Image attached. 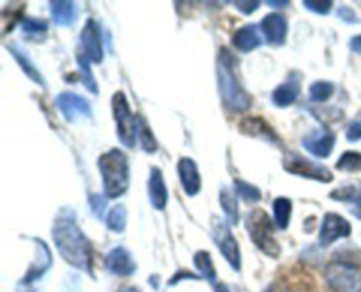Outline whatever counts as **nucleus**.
Instances as JSON below:
<instances>
[{
    "mask_svg": "<svg viewBox=\"0 0 361 292\" xmlns=\"http://www.w3.org/2000/svg\"><path fill=\"white\" fill-rule=\"evenodd\" d=\"M53 241L60 255L78 269L92 273V245L76 222V215L69 208H63L53 224Z\"/></svg>",
    "mask_w": 361,
    "mask_h": 292,
    "instance_id": "f257e3e1",
    "label": "nucleus"
},
{
    "mask_svg": "<svg viewBox=\"0 0 361 292\" xmlns=\"http://www.w3.org/2000/svg\"><path fill=\"white\" fill-rule=\"evenodd\" d=\"M236 65H238V62H236L235 56L229 53V49L222 48L217 60L219 91H221L224 104L231 111H247L252 106V99L240 83Z\"/></svg>",
    "mask_w": 361,
    "mask_h": 292,
    "instance_id": "f03ea898",
    "label": "nucleus"
},
{
    "mask_svg": "<svg viewBox=\"0 0 361 292\" xmlns=\"http://www.w3.org/2000/svg\"><path fill=\"white\" fill-rule=\"evenodd\" d=\"M99 169L102 174L106 197L116 199L129 189V160L127 155L118 148L106 151L99 157Z\"/></svg>",
    "mask_w": 361,
    "mask_h": 292,
    "instance_id": "7ed1b4c3",
    "label": "nucleus"
},
{
    "mask_svg": "<svg viewBox=\"0 0 361 292\" xmlns=\"http://www.w3.org/2000/svg\"><path fill=\"white\" fill-rule=\"evenodd\" d=\"M247 229L250 239L256 243L257 248L270 257L281 255V245L274 236V222L268 217L267 211L252 210L247 217Z\"/></svg>",
    "mask_w": 361,
    "mask_h": 292,
    "instance_id": "20e7f679",
    "label": "nucleus"
},
{
    "mask_svg": "<svg viewBox=\"0 0 361 292\" xmlns=\"http://www.w3.org/2000/svg\"><path fill=\"white\" fill-rule=\"evenodd\" d=\"M324 278L334 292H361V269L351 262H330Z\"/></svg>",
    "mask_w": 361,
    "mask_h": 292,
    "instance_id": "39448f33",
    "label": "nucleus"
},
{
    "mask_svg": "<svg viewBox=\"0 0 361 292\" xmlns=\"http://www.w3.org/2000/svg\"><path fill=\"white\" fill-rule=\"evenodd\" d=\"M113 116L116 122V132H118V139L122 141L123 146L133 148L136 144V118L130 113L129 101H127L123 91H116L111 99Z\"/></svg>",
    "mask_w": 361,
    "mask_h": 292,
    "instance_id": "423d86ee",
    "label": "nucleus"
},
{
    "mask_svg": "<svg viewBox=\"0 0 361 292\" xmlns=\"http://www.w3.org/2000/svg\"><path fill=\"white\" fill-rule=\"evenodd\" d=\"M212 236H214L222 257L228 260L229 266H231L235 271H240V267H242L240 246H238V241L235 239V236H233L229 225L224 224L222 220H219V218H214V222H212Z\"/></svg>",
    "mask_w": 361,
    "mask_h": 292,
    "instance_id": "0eeeda50",
    "label": "nucleus"
},
{
    "mask_svg": "<svg viewBox=\"0 0 361 292\" xmlns=\"http://www.w3.org/2000/svg\"><path fill=\"white\" fill-rule=\"evenodd\" d=\"M284 167L286 171H289L291 174L303 176V178L317 179V182L330 183L334 179L330 169H326L324 165L316 164V162H310L309 158L302 157L298 153H288L284 158Z\"/></svg>",
    "mask_w": 361,
    "mask_h": 292,
    "instance_id": "6e6552de",
    "label": "nucleus"
},
{
    "mask_svg": "<svg viewBox=\"0 0 361 292\" xmlns=\"http://www.w3.org/2000/svg\"><path fill=\"white\" fill-rule=\"evenodd\" d=\"M349 234H351V224H349L344 217H341V215L337 213L324 215L319 231L321 245L328 246L331 245V243L337 241V239L348 238Z\"/></svg>",
    "mask_w": 361,
    "mask_h": 292,
    "instance_id": "1a4fd4ad",
    "label": "nucleus"
},
{
    "mask_svg": "<svg viewBox=\"0 0 361 292\" xmlns=\"http://www.w3.org/2000/svg\"><path fill=\"white\" fill-rule=\"evenodd\" d=\"M81 48H83V55L87 56L90 62L101 63L102 62V39H101V27L95 20H88L85 23V28L81 30Z\"/></svg>",
    "mask_w": 361,
    "mask_h": 292,
    "instance_id": "9d476101",
    "label": "nucleus"
},
{
    "mask_svg": "<svg viewBox=\"0 0 361 292\" xmlns=\"http://www.w3.org/2000/svg\"><path fill=\"white\" fill-rule=\"evenodd\" d=\"M303 146L309 150L314 157L326 158L330 157L335 146V134L331 132L328 127H321V129L314 130L309 136L303 137Z\"/></svg>",
    "mask_w": 361,
    "mask_h": 292,
    "instance_id": "9b49d317",
    "label": "nucleus"
},
{
    "mask_svg": "<svg viewBox=\"0 0 361 292\" xmlns=\"http://www.w3.org/2000/svg\"><path fill=\"white\" fill-rule=\"evenodd\" d=\"M56 108L66 116L67 122H76L78 116H92V108L87 99L76 94H60L56 97Z\"/></svg>",
    "mask_w": 361,
    "mask_h": 292,
    "instance_id": "f8f14e48",
    "label": "nucleus"
},
{
    "mask_svg": "<svg viewBox=\"0 0 361 292\" xmlns=\"http://www.w3.org/2000/svg\"><path fill=\"white\" fill-rule=\"evenodd\" d=\"M261 30H263L264 37L270 44L281 46L286 42V35H288V20L282 14L271 13L263 18L261 21Z\"/></svg>",
    "mask_w": 361,
    "mask_h": 292,
    "instance_id": "ddd939ff",
    "label": "nucleus"
},
{
    "mask_svg": "<svg viewBox=\"0 0 361 292\" xmlns=\"http://www.w3.org/2000/svg\"><path fill=\"white\" fill-rule=\"evenodd\" d=\"M106 267L116 277H130L136 271V262L123 246H116L106 257Z\"/></svg>",
    "mask_w": 361,
    "mask_h": 292,
    "instance_id": "4468645a",
    "label": "nucleus"
},
{
    "mask_svg": "<svg viewBox=\"0 0 361 292\" xmlns=\"http://www.w3.org/2000/svg\"><path fill=\"white\" fill-rule=\"evenodd\" d=\"M178 174L187 196H196L201 190V176L192 158L182 157L178 160Z\"/></svg>",
    "mask_w": 361,
    "mask_h": 292,
    "instance_id": "2eb2a0df",
    "label": "nucleus"
},
{
    "mask_svg": "<svg viewBox=\"0 0 361 292\" xmlns=\"http://www.w3.org/2000/svg\"><path fill=\"white\" fill-rule=\"evenodd\" d=\"M148 196H150V203L155 210H164L168 204V189H166L164 176L159 167H152L150 171V182H148Z\"/></svg>",
    "mask_w": 361,
    "mask_h": 292,
    "instance_id": "dca6fc26",
    "label": "nucleus"
},
{
    "mask_svg": "<svg viewBox=\"0 0 361 292\" xmlns=\"http://www.w3.org/2000/svg\"><path fill=\"white\" fill-rule=\"evenodd\" d=\"M261 35H259V28L256 25H245L240 30L235 32L233 35V44L236 46V49L243 53H249L252 49L259 48L261 46Z\"/></svg>",
    "mask_w": 361,
    "mask_h": 292,
    "instance_id": "f3484780",
    "label": "nucleus"
},
{
    "mask_svg": "<svg viewBox=\"0 0 361 292\" xmlns=\"http://www.w3.org/2000/svg\"><path fill=\"white\" fill-rule=\"evenodd\" d=\"M238 129L250 137H261V139L268 141V143H274V144L279 143L277 134H275L274 130L268 127V123L261 118L242 120V123L238 125Z\"/></svg>",
    "mask_w": 361,
    "mask_h": 292,
    "instance_id": "a211bd4d",
    "label": "nucleus"
},
{
    "mask_svg": "<svg viewBox=\"0 0 361 292\" xmlns=\"http://www.w3.org/2000/svg\"><path fill=\"white\" fill-rule=\"evenodd\" d=\"M34 243L37 246V257H35V262L32 266V269L23 278V284H32L34 280L41 278L44 274V271L51 266V253H49L46 243L41 241V239H34Z\"/></svg>",
    "mask_w": 361,
    "mask_h": 292,
    "instance_id": "6ab92c4d",
    "label": "nucleus"
},
{
    "mask_svg": "<svg viewBox=\"0 0 361 292\" xmlns=\"http://www.w3.org/2000/svg\"><path fill=\"white\" fill-rule=\"evenodd\" d=\"M298 94H300V81L295 80V76H289L284 84L275 88L271 99H274V104L281 106V108H286V106H291L293 102L298 99Z\"/></svg>",
    "mask_w": 361,
    "mask_h": 292,
    "instance_id": "aec40b11",
    "label": "nucleus"
},
{
    "mask_svg": "<svg viewBox=\"0 0 361 292\" xmlns=\"http://www.w3.org/2000/svg\"><path fill=\"white\" fill-rule=\"evenodd\" d=\"M51 16L53 21L56 25H62V27H67V25H73L78 18V11L74 2H51Z\"/></svg>",
    "mask_w": 361,
    "mask_h": 292,
    "instance_id": "412c9836",
    "label": "nucleus"
},
{
    "mask_svg": "<svg viewBox=\"0 0 361 292\" xmlns=\"http://www.w3.org/2000/svg\"><path fill=\"white\" fill-rule=\"evenodd\" d=\"M9 49H11V53H13L14 58H16V62L20 63L21 69H23V72L28 76V80H32V81H34V83H37V84H44V81H42L41 74H39V70L35 69L34 65H32L30 58H27V55H25V53H23V49L18 48L16 44L9 46Z\"/></svg>",
    "mask_w": 361,
    "mask_h": 292,
    "instance_id": "4be33fe9",
    "label": "nucleus"
},
{
    "mask_svg": "<svg viewBox=\"0 0 361 292\" xmlns=\"http://www.w3.org/2000/svg\"><path fill=\"white\" fill-rule=\"evenodd\" d=\"M291 211H293V203L288 197H277L274 201V215L275 222H277V227L288 229L289 220H291Z\"/></svg>",
    "mask_w": 361,
    "mask_h": 292,
    "instance_id": "5701e85b",
    "label": "nucleus"
},
{
    "mask_svg": "<svg viewBox=\"0 0 361 292\" xmlns=\"http://www.w3.org/2000/svg\"><path fill=\"white\" fill-rule=\"evenodd\" d=\"M221 204L226 213V220L231 225L238 224V203H236L235 193L229 189H222L221 192Z\"/></svg>",
    "mask_w": 361,
    "mask_h": 292,
    "instance_id": "b1692460",
    "label": "nucleus"
},
{
    "mask_svg": "<svg viewBox=\"0 0 361 292\" xmlns=\"http://www.w3.org/2000/svg\"><path fill=\"white\" fill-rule=\"evenodd\" d=\"M330 197L335 201H345V203L361 204V182L353 183V185L341 186V189L334 190V192L330 193Z\"/></svg>",
    "mask_w": 361,
    "mask_h": 292,
    "instance_id": "393cba45",
    "label": "nucleus"
},
{
    "mask_svg": "<svg viewBox=\"0 0 361 292\" xmlns=\"http://www.w3.org/2000/svg\"><path fill=\"white\" fill-rule=\"evenodd\" d=\"M194 264H196L197 271L201 273V277L207 278L208 281H215L217 274H215V267H214V260H212V255L204 250H200V252L194 255Z\"/></svg>",
    "mask_w": 361,
    "mask_h": 292,
    "instance_id": "a878e982",
    "label": "nucleus"
},
{
    "mask_svg": "<svg viewBox=\"0 0 361 292\" xmlns=\"http://www.w3.org/2000/svg\"><path fill=\"white\" fill-rule=\"evenodd\" d=\"M136 123H137V132H140V139H141V146H143V150L147 151V153H154V151H157V141H155L154 132H152V129L148 127V123L145 122V118L137 116Z\"/></svg>",
    "mask_w": 361,
    "mask_h": 292,
    "instance_id": "bb28decb",
    "label": "nucleus"
},
{
    "mask_svg": "<svg viewBox=\"0 0 361 292\" xmlns=\"http://www.w3.org/2000/svg\"><path fill=\"white\" fill-rule=\"evenodd\" d=\"M108 227L111 229L113 232H123L127 225V211L123 204H116L113 206V210L109 211L108 220H106Z\"/></svg>",
    "mask_w": 361,
    "mask_h": 292,
    "instance_id": "cd10ccee",
    "label": "nucleus"
},
{
    "mask_svg": "<svg viewBox=\"0 0 361 292\" xmlns=\"http://www.w3.org/2000/svg\"><path fill=\"white\" fill-rule=\"evenodd\" d=\"M335 84L330 81H316V83L310 87L309 95L314 102H324L334 95Z\"/></svg>",
    "mask_w": 361,
    "mask_h": 292,
    "instance_id": "c85d7f7f",
    "label": "nucleus"
},
{
    "mask_svg": "<svg viewBox=\"0 0 361 292\" xmlns=\"http://www.w3.org/2000/svg\"><path fill=\"white\" fill-rule=\"evenodd\" d=\"M337 169L345 172L361 171V153H358V151H345L337 160Z\"/></svg>",
    "mask_w": 361,
    "mask_h": 292,
    "instance_id": "c756f323",
    "label": "nucleus"
},
{
    "mask_svg": "<svg viewBox=\"0 0 361 292\" xmlns=\"http://www.w3.org/2000/svg\"><path fill=\"white\" fill-rule=\"evenodd\" d=\"M235 189H236V193H238V196L242 197L245 203H257V201L261 199L259 189L254 185H250V183L242 182V179H236Z\"/></svg>",
    "mask_w": 361,
    "mask_h": 292,
    "instance_id": "7c9ffc66",
    "label": "nucleus"
},
{
    "mask_svg": "<svg viewBox=\"0 0 361 292\" xmlns=\"http://www.w3.org/2000/svg\"><path fill=\"white\" fill-rule=\"evenodd\" d=\"M78 63H80L81 76H83V84L92 91V94H97V83H95L94 74H92L90 60H88L85 55H80L78 56Z\"/></svg>",
    "mask_w": 361,
    "mask_h": 292,
    "instance_id": "2f4dec72",
    "label": "nucleus"
},
{
    "mask_svg": "<svg viewBox=\"0 0 361 292\" xmlns=\"http://www.w3.org/2000/svg\"><path fill=\"white\" fill-rule=\"evenodd\" d=\"M46 28H48V23L44 20H32V18H28V20L21 23V30L28 37H39V35L44 34Z\"/></svg>",
    "mask_w": 361,
    "mask_h": 292,
    "instance_id": "473e14b6",
    "label": "nucleus"
},
{
    "mask_svg": "<svg viewBox=\"0 0 361 292\" xmlns=\"http://www.w3.org/2000/svg\"><path fill=\"white\" fill-rule=\"evenodd\" d=\"M303 6H305L309 11H314V13H317V14H328L330 13L331 6H334V2H330V0H326V2L305 0V2H303Z\"/></svg>",
    "mask_w": 361,
    "mask_h": 292,
    "instance_id": "72a5a7b5",
    "label": "nucleus"
},
{
    "mask_svg": "<svg viewBox=\"0 0 361 292\" xmlns=\"http://www.w3.org/2000/svg\"><path fill=\"white\" fill-rule=\"evenodd\" d=\"M90 206H92V211H94L95 217L101 218L102 213H104V208H106V197L95 193V196L90 197Z\"/></svg>",
    "mask_w": 361,
    "mask_h": 292,
    "instance_id": "f704fd0d",
    "label": "nucleus"
},
{
    "mask_svg": "<svg viewBox=\"0 0 361 292\" xmlns=\"http://www.w3.org/2000/svg\"><path fill=\"white\" fill-rule=\"evenodd\" d=\"M337 14L342 21H345V23H358V16H356L355 11L349 9V7H341Z\"/></svg>",
    "mask_w": 361,
    "mask_h": 292,
    "instance_id": "c9c22d12",
    "label": "nucleus"
},
{
    "mask_svg": "<svg viewBox=\"0 0 361 292\" xmlns=\"http://www.w3.org/2000/svg\"><path fill=\"white\" fill-rule=\"evenodd\" d=\"M62 292H81L80 291V280H78L74 274H69V277L66 278V281H63Z\"/></svg>",
    "mask_w": 361,
    "mask_h": 292,
    "instance_id": "e433bc0d",
    "label": "nucleus"
},
{
    "mask_svg": "<svg viewBox=\"0 0 361 292\" xmlns=\"http://www.w3.org/2000/svg\"><path fill=\"white\" fill-rule=\"evenodd\" d=\"M358 139H361V120L353 122L348 129V141H353V143H355V141Z\"/></svg>",
    "mask_w": 361,
    "mask_h": 292,
    "instance_id": "4c0bfd02",
    "label": "nucleus"
},
{
    "mask_svg": "<svg viewBox=\"0 0 361 292\" xmlns=\"http://www.w3.org/2000/svg\"><path fill=\"white\" fill-rule=\"evenodd\" d=\"M236 7H238L243 14H252L254 11L259 7V2H236Z\"/></svg>",
    "mask_w": 361,
    "mask_h": 292,
    "instance_id": "58836bf2",
    "label": "nucleus"
},
{
    "mask_svg": "<svg viewBox=\"0 0 361 292\" xmlns=\"http://www.w3.org/2000/svg\"><path fill=\"white\" fill-rule=\"evenodd\" d=\"M349 46H351V49L355 53H361V35H356V37H353L351 42H349Z\"/></svg>",
    "mask_w": 361,
    "mask_h": 292,
    "instance_id": "ea45409f",
    "label": "nucleus"
},
{
    "mask_svg": "<svg viewBox=\"0 0 361 292\" xmlns=\"http://www.w3.org/2000/svg\"><path fill=\"white\" fill-rule=\"evenodd\" d=\"M268 6L270 7H286V6H289V2L288 0H284V2H275V0H270V2H268Z\"/></svg>",
    "mask_w": 361,
    "mask_h": 292,
    "instance_id": "a19ab883",
    "label": "nucleus"
},
{
    "mask_svg": "<svg viewBox=\"0 0 361 292\" xmlns=\"http://www.w3.org/2000/svg\"><path fill=\"white\" fill-rule=\"evenodd\" d=\"M178 278H182V273H178V274H176V278H173V280H171V284H175V281L178 280ZM183 278H196V277H194V274H190V273H183Z\"/></svg>",
    "mask_w": 361,
    "mask_h": 292,
    "instance_id": "79ce46f5",
    "label": "nucleus"
},
{
    "mask_svg": "<svg viewBox=\"0 0 361 292\" xmlns=\"http://www.w3.org/2000/svg\"><path fill=\"white\" fill-rule=\"evenodd\" d=\"M215 292H229V288L226 287L224 284H221V285H217V287H215Z\"/></svg>",
    "mask_w": 361,
    "mask_h": 292,
    "instance_id": "37998d69",
    "label": "nucleus"
},
{
    "mask_svg": "<svg viewBox=\"0 0 361 292\" xmlns=\"http://www.w3.org/2000/svg\"><path fill=\"white\" fill-rule=\"evenodd\" d=\"M353 215H355V217H358L360 220H361V204H358V206H356L355 210H353Z\"/></svg>",
    "mask_w": 361,
    "mask_h": 292,
    "instance_id": "c03bdc74",
    "label": "nucleus"
},
{
    "mask_svg": "<svg viewBox=\"0 0 361 292\" xmlns=\"http://www.w3.org/2000/svg\"><path fill=\"white\" fill-rule=\"evenodd\" d=\"M118 292H137L134 287H122Z\"/></svg>",
    "mask_w": 361,
    "mask_h": 292,
    "instance_id": "a18cd8bd",
    "label": "nucleus"
}]
</instances>
